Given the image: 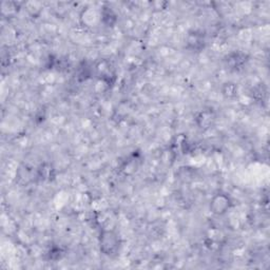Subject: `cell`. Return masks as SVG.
I'll list each match as a JSON object with an SVG mask.
<instances>
[{"label": "cell", "instance_id": "4", "mask_svg": "<svg viewBox=\"0 0 270 270\" xmlns=\"http://www.w3.org/2000/svg\"><path fill=\"white\" fill-rule=\"evenodd\" d=\"M247 60H248L247 55L242 53V52L230 53L225 59L227 67L230 70H234V71L241 70L244 66H245V63L247 62Z\"/></svg>", "mask_w": 270, "mask_h": 270}, {"label": "cell", "instance_id": "5", "mask_svg": "<svg viewBox=\"0 0 270 270\" xmlns=\"http://www.w3.org/2000/svg\"><path fill=\"white\" fill-rule=\"evenodd\" d=\"M215 122V114L211 110H203L196 118V123L201 130H208Z\"/></svg>", "mask_w": 270, "mask_h": 270}, {"label": "cell", "instance_id": "9", "mask_svg": "<svg viewBox=\"0 0 270 270\" xmlns=\"http://www.w3.org/2000/svg\"><path fill=\"white\" fill-rule=\"evenodd\" d=\"M222 92L226 98H235L238 95V86L234 83H226L222 88Z\"/></svg>", "mask_w": 270, "mask_h": 270}, {"label": "cell", "instance_id": "2", "mask_svg": "<svg viewBox=\"0 0 270 270\" xmlns=\"http://www.w3.org/2000/svg\"><path fill=\"white\" fill-rule=\"evenodd\" d=\"M231 207H233V200L224 192H218V194L213 196L209 204L210 212L216 216L226 214Z\"/></svg>", "mask_w": 270, "mask_h": 270}, {"label": "cell", "instance_id": "1", "mask_svg": "<svg viewBox=\"0 0 270 270\" xmlns=\"http://www.w3.org/2000/svg\"><path fill=\"white\" fill-rule=\"evenodd\" d=\"M98 245L102 254L113 258L120 252L122 246L121 237L113 229H104L99 234Z\"/></svg>", "mask_w": 270, "mask_h": 270}, {"label": "cell", "instance_id": "3", "mask_svg": "<svg viewBox=\"0 0 270 270\" xmlns=\"http://www.w3.org/2000/svg\"><path fill=\"white\" fill-rule=\"evenodd\" d=\"M95 74L97 79L107 85H112L115 81V70L111 62L108 60H101L95 66Z\"/></svg>", "mask_w": 270, "mask_h": 270}, {"label": "cell", "instance_id": "6", "mask_svg": "<svg viewBox=\"0 0 270 270\" xmlns=\"http://www.w3.org/2000/svg\"><path fill=\"white\" fill-rule=\"evenodd\" d=\"M187 48L192 51H201L205 48V35L200 31H192L186 40Z\"/></svg>", "mask_w": 270, "mask_h": 270}, {"label": "cell", "instance_id": "8", "mask_svg": "<svg viewBox=\"0 0 270 270\" xmlns=\"http://www.w3.org/2000/svg\"><path fill=\"white\" fill-rule=\"evenodd\" d=\"M38 175L44 181H51L54 177V169L52 166L49 164H45L42 166V168L38 170Z\"/></svg>", "mask_w": 270, "mask_h": 270}, {"label": "cell", "instance_id": "7", "mask_svg": "<svg viewBox=\"0 0 270 270\" xmlns=\"http://www.w3.org/2000/svg\"><path fill=\"white\" fill-rule=\"evenodd\" d=\"M118 18L113 10L109 7H104L100 10V21L107 27H112L115 24Z\"/></svg>", "mask_w": 270, "mask_h": 270}]
</instances>
